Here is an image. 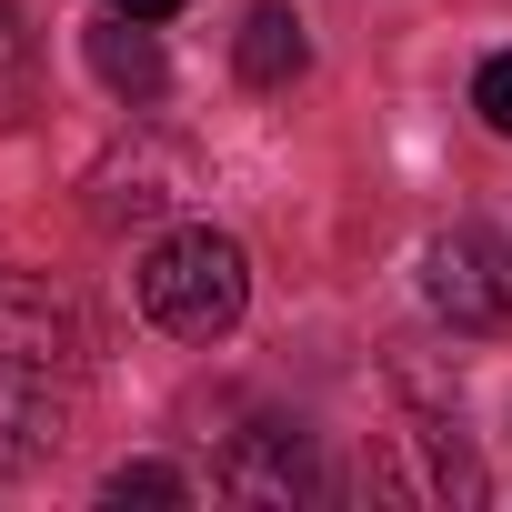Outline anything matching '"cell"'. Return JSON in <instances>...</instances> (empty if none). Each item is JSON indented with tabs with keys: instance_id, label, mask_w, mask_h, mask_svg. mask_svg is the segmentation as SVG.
<instances>
[{
	"instance_id": "4",
	"label": "cell",
	"mask_w": 512,
	"mask_h": 512,
	"mask_svg": "<svg viewBox=\"0 0 512 512\" xmlns=\"http://www.w3.org/2000/svg\"><path fill=\"white\" fill-rule=\"evenodd\" d=\"M221 482H231L241 502H312V492H322V472H312V442H302L292 422L241 432V442H231V462H221Z\"/></svg>"
},
{
	"instance_id": "9",
	"label": "cell",
	"mask_w": 512,
	"mask_h": 512,
	"mask_svg": "<svg viewBox=\"0 0 512 512\" xmlns=\"http://www.w3.org/2000/svg\"><path fill=\"white\" fill-rule=\"evenodd\" d=\"M101 492H111V502H191V482H181L171 462H121Z\"/></svg>"
},
{
	"instance_id": "6",
	"label": "cell",
	"mask_w": 512,
	"mask_h": 512,
	"mask_svg": "<svg viewBox=\"0 0 512 512\" xmlns=\"http://www.w3.org/2000/svg\"><path fill=\"white\" fill-rule=\"evenodd\" d=\"M91 71H101V81H111L121 101H151V91L171 81V61H161L151 21H121V11H111V21L91 31Z\"/></svg>"
},
{
	"instance_id": "11",
	"label": "cell",
	"mask_w": 512,
	"mask_h": 512,
	"mask_svg": "<svg viewBox=\"0 0 512 512\" xmlns=\"http://www.w3.org/2000/svg\"><path fill=\"white\" fill-rule=\"evenodd\" d=\"M111 11H121V21H171L181 0H111Z\"/></svg>"
},
{
	"instance_id": "3",
	"label": "cell",
	"mask_w": 512,
	"mask_h": 512,
	"mask_svg": "<svg viewBox=\"0 0 512 512\" xmlns=\"http://www.w3.org/2000/svg\"><path fill=\"white\" fill-rule=\"evenodd\" d=\"M81 362V312L41 272H0V372H71Z\"/></svg>"
},
{
	"instance_id": "7",
	"label": "cell",
	"mask_w": 512,
	"mask_h": 512,
	"mask_svg": "<svg viewBox=\"0 0 512 512\" xmlns=\"http://www.w3.org/2000/svg\"><path fill=\"white\" fill-rule=\"evenodd\" d=\"M161 201H171V161L161 151H131V161L101 171V221H151Z\"/></svg>"
},
{
	"instance_id": "1",
	"label": "cell",
	"mask_w": 512,
	"mask_h": 512,
	"mask_svg": "<svg viewBox=\"0 0 512 512\" xmlns=\"http://www.w3.org/2000/svg\"><path fill=\"white\" fill-rule=\"evenodd\" d=\"M251 302V272H241V241L231 231H171L151 241V262H141V312L171 332V342H221Z\"/></svg>"
},
{
	"instance_id": "10",
	"label": "cell",
	"mask_w": 512,
	"mask_h": 512,
	"mask_svg": "<svg viewBox=\"0 0 512 512\" xmlns=\"http://www.w3.org/2000/svg\"><path fill=\"white\" fill-rule=\"evenodd\" d=\"M472 111H482L502 141H512V51H492V61L472 71Z\"/></svg>"
},
{
	"instance_id": "5",
	"label": "cell",
	"mask_w": 512,
	"mask_h": 512,
	"mask_svg": "<svg viewBox=\"0 0 512 512\" xmlns=\"http://www.w3.org/2000/svg\"><path fill=\"white\" fill-rule=\"evenodd\" d=\"M312 71V41H302V11H282V0H262V11L241 21V81L251 91H282Z\"/></svg>"
},
{
	"instance_id": "2",
	"label": "cell",
	"mask_w": 512,
	"mask_h": 512,
	"mask_svg": "<svg viewBox=\"0 0 512 512\" xmlns=\"http://www.w3.org/2000/svg\"><path fill=\"white\" fill-rule=\"evenodd\" d=\"M422 292L452 332H502L512 322V272H502V251L482 231H432L422 251Z\"/></svg>"
},
{
	"instance_id": "8",
	"label": "cell",
	"mask_w": 512,
	"mask_h": 512,
	"mask_svg": "<svg viewBox=\"0 0 512 512\" xmlns=\"http://www.w3.org/2000/svg\"><path fill=\"white\" fill-rule=\"evenodd\" d=\"M21 111H31V41L11 21V0H0V131H11Z\"/></svg>"
}]
</instances>
